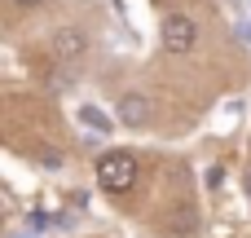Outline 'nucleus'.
Wrapping results in <instances>:
<instances>
[{
	"mask_svg": "<svg viewBox=\"0 0 251 238\" xmlns=\"http://www.w3.org/2000/svg\"><path fill=\"white\" fill-rule=\"evenodd\" d=\"M159 40H163V49H168L172 57H181V53H190V49L199 44V22H194L190 13H168L163 26H159Z\"/></svg>",
	"mask_w": 251,
	"mask_h": 238,
	"instance_id": "2",
	"label": "nucleus"
},
{
	"mask_svg": "<svg viewBox=\"0 0 251 238\" xmlns=\"http://www.w3.org/2000/svg\"><path fill=\"white\" fill-rule=\"evenodd\" d=\"M207 185H212V190H221V185H225V168H221V163H216V168H207Z\"/></svg>",
	"mask_w": 251,
	"mask_h": 238,
	"instance_id": "6",
	"label": "nucleus"
},
{
	"mask_svg": "<svg viewBox=\"0 0 251 238\" xmlns=\"http://www.w3.org/2000/svg\"><path fill=\"white\" fill-rule=\"evenodd\" d=\"M137 177H141V163H137L132 150H110V155L97 159V185L106 194H128L137 185Z\"/></svg>",
	"mask_w": 251,
	"mask_h": 238,
	"instance_id": "1",
	"label": "nucleus"
},
{
	"mask_svg": "<svg viewBox=\"0 0 251 238\" xmlns=\"http://www.w3.org/2000/svg\"><path fill=\"white\" fill-rule=\"evenodd\" d=\"M119 119H124L128 128H146V119H150V102H146L141 93H124V97H119Z\"/></svg>",
	"mask_w": 251,
	"mask_h": 238,
	"instance_id": "4",
	"label": "nucleus"
},
{
	"mask_svg": "<svg viewBox=\"0 0 251 238\" xmlns=\"http://www.w3.org/2000/svg\"><path fill=\"white\" fill-rule=\"evenodd\" d=\"M49 49H53V57H57V62L75 66V62L88 53V35H84V31H75V26H57V31H53V40H49Z\"/></svg>",
	"mask_w": 251,
	"mask_h": 238,
	"instance_id": "3",
	"label": "nucleus"
},
{
	"mask_svg": "<svg viewBox=\"0 0 251 238\" xmlns=\"http://www.w3.org/2000/svg\"><path fill=\"white\" fill-rule=\"evenodd\" d=\"M31 225H35V230H49L53 216H49V212H31Z\"/></svg>",
	"mask_w": 251,
	"mask_h": 238,
	"instance_id": "7",
	"label": "nucleus"
},
{
	"mask_svg": "<svg viewBox=\"0 0 251 238\" xmlns=\"http://www.w3.org/2000/svg\"><path fill=\"white\" fill-rule=\"evenodd\" d=\"M247 194H251V172H247Z\"/></svg>",
	"mask_w": 251,
	"mask_h": 238,
	"instance_id": "9",
	"label": "nucleus"
},
{
	"mask_svg": "<svg viewBox=\"0 0 251 238\" xmlns=\"http://www.w3.org/2000/svg\"><path fill=\"white\" fill-rule=\"evenodd\" d=\"M13 4H22V9H35V4H44V0H13Z\"/></svg>",
	"mask_w": 251,
	"mask_h": 238,
	"instance_id": "8",
	"label": "nucleus"
},
{
	"mask_svg": "<svg viewBox=\"0 0 251 238\" xmlns=\"http://www.w3.org/2000/svg\"><path fill=\"white\" fill-rule=\"evenodd\" d=\"M79 124H88V128H97V132H110V119H106L97 106H79Z\"/></svg>",
	"mask_w": 251,
	"mask_h": 238,
	"instance_id": "5",
	"label": "nucleus"
}]
</instances>
